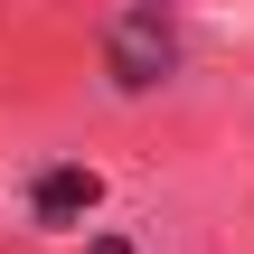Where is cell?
Here are the masks:
<instances>
[{
    "label": "cell",
    "instance_id": "obj_1",
    "mask_svg": "<svg viewBox=\"0 0 254 254\" xmlns=\"http://www.w3.org/2000/svg\"><path fill=\"white\" fill-rule=\"evenodd\" d=\"M104 75H113L123 94H151V85L179 75V28H170L160 0H132V9L104 28Z\"/></svg>",
    "mask_w": 254,
    "mask_h": 254
},
{
    "label": "cell",
    "instance_id": "obj_3",
    "mask_svg": "<svg viewBox=\"0 0 254 254\" xmlns=\"http://www.w3.org/2000/svg\"><path fill=\"white\" fill-rule=\"evenodd\" d=\"M85 254H141V245H132V236H94Z\"/></svg>",
    "mask_w": 254,
    "mask_h": 254
},
{
    "label": "cell",
    "instance_id": "obj_2",
    "mask_svg": "<svg viewBox=\"0 0 254 254\" xmlns=\"http://www.w3.org/2000/svg\"><path fill=\"white\" fill-rule=\"evenodd\" d=\"M94 207H104V179H94L85 160H47V170L28 179V226H47V236L85 226Z\"/></svg>",
    "mask_w": 254,
    "mask_h": 254
}]
</instances>
